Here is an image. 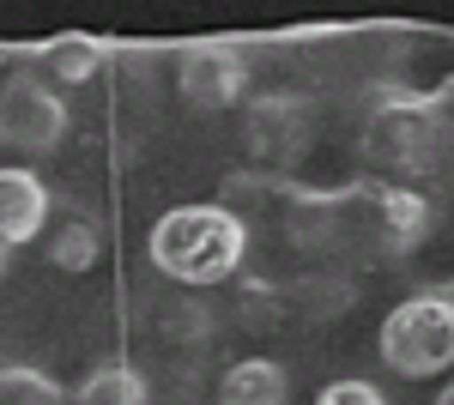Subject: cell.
Here are the masks:
<instances>
[{"label":"cell","mask_w":454,"mask_h":405,"mask_svg":"<svg viewBox=\"0 0 454 405\" xmlns=\"http://www.w3.org/2000/svg\"><path fill=\"white\" fill-rule=\"evenodd\" d=\"M73 405H152V387H145V375L134 363L104 357V363H91V370L79 375Z\"/></svg>","instance_id":"30bf717a"},{"label":"cell","mask_w":454,"mask_h":405,"mask_svg":"<svg viewBox=\"0 0 454 405\" xmlns=\"http://www.w3.org/2000/svg\"><path fill=\"white\" fill-rule=\"evenodd\" d=\"M109 67V49L98 36H55L49 49H43V79H55V85H91L98 73Z\"/></svg>","instance_id":"7c38bea8"},{"label":"cell","mask_w":454,"mask_h":405,"mask_svg":"<svg viewBox=\"0 0 454 405\" xmlns=\"http://www.w3.org/2000/svg\"><path fill=\"white\" fill-rule=\"evenodd\" d=\"M430 405H454V381H449V387H442V393H436Z\"/></svg>","instance_id":"ac0fdd59"},{"label":"cell","mask_w":454,"mask_h":405,"mask_svg":"<svg viewBox=\"0 0 454 405\" xmlns=\"http://www.w3.org/2000/svg\"><path fill=\"white\" fill-rule=\"evenodd\" d=\"M212 405H291V375L273 357H237L218 375Z\"/></svg>","instance_id":"9c48e42d"},{"label":"cell","mask_w":454,"mask_h":405,"mask_svg":"<svg viewBox=\"0 0 454 405\" xmlns=\"http://www.w3.org/2000/svg\"><path fill=\"white\" fill-rule=\"evenodd\" d=\"M315 145V103L303 91H261L243 103V152L267 175H291Z\"/></svg>","instance_id":"8992f818"},{"label":"cell","mask_w":454,"mask_h":405,"mask_svg":"<svg viewBox=\"0 0 454 405\" xmlns=\"http://www.w3.org/2000/svg\"><path fill=\"white\" fill-rule=\"evenodd\" d=\"M0 405H67V387L36 363H0Z\"/></svg>","instance_id":"5bb4252c"},{"label":"cell","mask_w":454,"mask_h":405,"mask_svg":"<svg viewBox=\"0 0 454 405\" xmlns=\"http://www.w3.org/2000/svg\"><path fill=\"white\" fill-rule=\"evenodd\" d=\"M12 254H19V248H12V242H0V278L12 272Z\"/></svg>","instance_id":"e0dca14e"},{"label":"cell","mask_w":454,"mask_h":405,"mask_svg":"<svg viewBox=\"0 0 454 405\" xmlns=\"http://www.w3.org/2000/svg\"><path fill=\"white\" fill-rule=\"evenodd\" d=\"M73 134V109L55 79L19 67L0 79V152L12 158H49Z\"/></svg>","instance_id":"277c9868"},{"label":"cell","mask_w":454,"mask_h":405,"mask_svg":"<svg viewBox=\"0 0 454 405\" xmlns=\"http://www.w3.org/2000/svg\"><path fill=\"white\" fill-rule=\"evenodd\" d=\"M315 405H387V393L376 387V381H357V375H346V381H327V387L315 393Z\"/></svg>","instance_id":"2e32d148"},{"label":"cell","mask_w":454,"mask_h":405,"mask_svg":"<svg viewBox=\"0 0 454 405\" xmlns=\"http://www.w3.org/2000/svg\"><path fill=\"white\" fill-rule=\"evenodd\" d=\"M291 297L309 308L315 321H333V315H346V308L357 303V284H351L340 267H315L309 278H297V284H291Z\"/></svg>","instance_id":"4fadbf2b"},{"label":"cell","mask_w":454,"mask_h":405,"mask_svg":"<svg viewBox=\"0 0 454 405\" xmlns=\"http://www.w3.org/2000/svg\"><path fill=\"white\" fill-rule=\"evenodd\" d=\"M248 55L237 43H188L176 55V97L188 103L194 115H224L248 103Z\"/></svg>","instance_id":"52a82bcc"},{"label":"cell","mask_w":454,"mask_h":405,"mask_svg":"<svg viewBox=\"0 0 454 405\" xmlns=\"http://www.w3.org/2000/svg\"><path fill=\"white\" fill-rule=\"evenodd\" d=\"M376 357L400 381H430L454 370V297L449 291H412L382 315Z\"/></svg>","instance_id":"3957f363"},{"label":"cell","mask_w":454,"mask_h":405,"mask_svg":"<svg viewBox=\"0 0 454 405\" xmlns=\"http://www.w3.org/2000/svg\"><path fill=\"white\" fill-rule=\"evenodd\" d=\"M43 248H49V267H61V272H91L98 261H104V230H98V218L67 212V218H55V224H49Z\"/></svg>","instance_id":"8fae6325"},{"label":"cell","mask_w":454,"mask_h":405,"mask_svg":"<svg viewBox=\"0 0 454 405\" xmlns=\"http://www.w3.org/2000/svg\"><path fill=\"white\" fill-rule=\"evenodd\" d=\"M55 224V194L36 169L6 164L0 169V242L25 248V242H43Z\"/></svg>","instance_id":"ba28073f"},{"label":"cell","mask_w":454,"mask_h":405,"mask_svg":"<svg viewBox=\"0 0 454 405\" xmlns=\"http://www.w3.org/2000/svg\"><path fill=\"white\" fill-rule=\"evenodd\" d=\"M243 261H248V218H237L224 200L170 206L145 230V267L170 284H188V291H212V284L237 278Z\"/></svg>","instance_id":"6da1fadb"},{"label":"cell","mask_w":454,"mask_h":405,"mask_svg":"<svg viewBox=\"0 0 454 405\" xmlns=\"http://www.w3.org/2000/svg\"><path fill=\"white\" fill-rule=\"evenodd\" d=\"M424 103H430L436 134H442V164H436V169H449V175H454V73H449V79H436V85L424 91Z\"/></svg>","instance_id":"9a60e30c"},{"label":"cell","mask_w":454,"mask_h":405,"mask_svg":"<svg viewBox=\"0 0 454 405\" xmlns=\"http://www.w3.org/2000/svg\"><path fill=\"white\" fill-rule=\"evenodd\" d=\"M436 230V206L406 182H364L357 206V261H406Z\"/></svg>","instance_id":"5b68a950"},{"label":"cell","mask_w":454,"mask_h":405,"mask_svg":"<svg viewBox=\"0 0 454 405\" xmlns=\"http://www.w3.org/2000/svg\"><path fill=\"white\" fill-rule=\"evenodd\" d=\"M357 158L376 169V175H424V169L442 164V134H436V115L424 91L406 85H376L364 103V121H357Z\"/></svg>","instance_id":"7a4b0ae2"}]
</instances>
